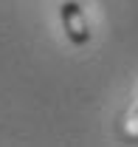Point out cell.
Masks as SVG:
<instances>
[{
    "mask_svg": "<svg viewBox=\"0 0 138 147\" xmlns=\"http://www.w3.org/2000/svg\"><path fill=\"white\" fill-rule=\"evenodd\" d=\"M59 20H62V28L73 45H87L90 42V23L85 17V9L76 3V0H65L59 6Z\"/></svg>",
    "mask_w": 138,
    "mask_h": 147,
    "instance_id": "1",
    "label": "cell"
},
{
    "mask_svg": "<svg viewBox=\"0 0 138 147\" xmlns=\"http://www.w3.org/2000/svg\"><path fill=\"white\" fill-rule=\"evenodd\" d=\"M135 122H138V110H135Z\"/></svg>",
    "mask_w": 138,
    "mask_h": 147,
    "instance_id": "2",
    "label": "cell"
}]
</instances>
